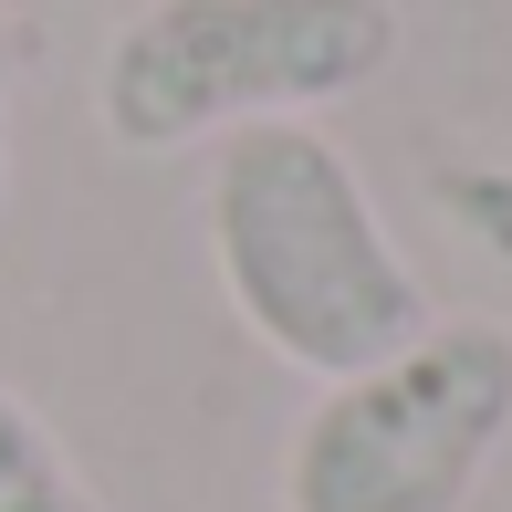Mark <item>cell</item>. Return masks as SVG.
I'll list each match as a JSON object with an SVG mask.
<instances>
[{"mask_svg": "<svg viewBox=\"0 0 512 512\" xmlns=\"http://www.w3.org/2000/svg\"><path fill=\"white\" fill-rule=\"evenodd\" d=\"M0 512H105L84 492V471L63 460V439L42 429V408L11 387H0Z\"/></svg>", "mask_w": 512, "mask_h": 512, "instance_id": "obj_4", "label": "cell"}, {"mask_svg": "<svg viewBox=\"0 0 512 512\" xmlns=\"http://www.w3.org/2000/svg\"><path fill=\"white\" fill-rule=\"evenodd\" d=\"M209 262H220L230 314L283 366H304L314 387L398 356L429 324V293H418L408 251L387 241L356 157L304 115L220 136V157H209Z\"/></svg>", "mask_w": 512, "mask_h": 512, "instance_id": "obj_1", "label": "cell"}, {"mask_svg": "<svg viewBox=\"0 0 512 512\" xmlns=\"http://www.w3.org/2000/svg\"><path fill=\"white\" fill-rule=\"evenodd\" d=\"M512 439V324L429 314L293 418L283 512H460Z\"/></svg>", "mask_w": 512, "mask_h": 512, "instance_id": "obj_3", "label": "cell"}, {"mask_svg": "<svg viewBox=\"0 0 512 512\" xmlns=\"http://www.w3.org/2000/svg\"><path fill=\"white\" fill-rule=\"evenodd\" d=\"M11 95H21V42L0 32V209H11Z\"/></svg>", "mask_w": 512, "mask_h": 512, "instance_id": "obj_5", "label": "cell"}, {"mask_svg": "<svg viewBox=\"0 0 512 512\" xmlns=\"http://www.w3.org/2000/svg\"><path fill=\"white\" fill-rule=\"evenodd\" d=\"M398 63V0H147L95 63V126L178 157L272 115H314Z\"/></svg>", "mask_w": 512, "mask_h": 512, "instance_id": "obj_2", "label": "cell"}]
</instances>
